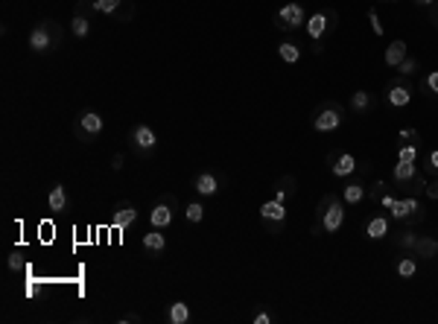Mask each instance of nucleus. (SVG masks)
<instances>
[{
	"mask_svg": "<svg viewBox=\"0 0 438 324\" xmlns=\"http://www.w3.org/2000/svg\"><path fill=\"white\" fill-rule=\"evenodd\" d=\"M380 204L389 211V216H391V222H398V225H421L424 222V216H426V211H424V204L418 202V196H394V193H383V199H380Z\"/></svg>",
	"mask_w": 438,
	"mask_h": 324,
	"instance_id": "f257e3e1",
	"label": "nucleus"
},
{
	"mask_svg": "<svg viewBox=\"0 0 438 324\" xmlns=\"http://www.w3.org/2000/svg\"><path fill=\"white\" fill-rule=\"evenodd\" d=\"M62 41H64V29L62 24H56L53 18H41L36 27L29 29V36H27V44L32 53H38V56H44V53H53V50H59L62 47Z\"/></svg>",
	"mask_w": 438,
	"mask_h": 324,
	"instance_id": "f03ea898",
	"label": "nucleus"
},
{
	"mask_svg": "<svg viewBox=\"0 0 438 324\" xmlns=\"http://www.w3.org/2000/svg\"><path fill=\"white\" fill-rule=\"evenodd\" d=\"M339 27V15L333 12V9H319V12H313L310 18H307V24H304V32H307V38L313 41V53L315 56H322V41L331 36V32H336Z\"/></svg>",
	"mask_w": 438,
	"mask_h": 324,
	"instance_id": "7ed1b4c3",
	"label": "nucleus"
},
{
	"mask_svg": "<svg viewBox=\"0 0 438 324\" xmlns=\"http://www.w3.org/2000/svg\"><path fill=\"white\" fill-rule=\"evenodd\" d=\"M315 222L322 225L324 234H336L339 228H342V222H345V202H342V196H336V193H324V196L319 199V204H315Z\"/></svg>",
	"mask_w": 438,
	"mask_h": 324,
	"instance_id": "20e7f679",
	"label": "nucleus"
},
{
	"mask_svg": "<svg viewBox=\"0 0 438 324\" xmlns=\"http://www.w3.org/2000/svg\"><path fill=\"white\" fill-rule=\"evenodd\" d=\"M310 123H313L315 132H322V135H333V132H339V129L345 126V108L339 105L336 100H324L322 105H315V108H313Z\"/></svg>",
	"mask_w": 438,
	"mask_h": 324,
	"instance_id": "39448f33",
	"label": "nucleus"
},
{
	"mask_svg": "<svg viewBox=\"0 0 438 324\" xmlns=\"http://www.w3.org/2000/svg\"><path fill=\"white\" fill-rule=\"evenodd\" d=\"M70 129H73V137L79 140V144H94V140L105 132V120L94 108H82V111L73 117Z\"/></svg>",
	"mask_w": 438,
	"mask_h": 324,
	"instance_id": "423d86ee",
	"label": "nucleus"
},
{
	"mask_svg": "<svg viewBox=\"0 0 438 324\" xmlns=\"http://www.w3.org/2000/svg\"><path fill=\"white\" fill-rule=\"evenodd\" d=\"M129 146H131V152H135L138 158H152L158 152V135H155V129H152L149 123H135L129 129Z\"/></svg>",
	"mask_w": 438,
	"mask_h": 324,
	"instance_id": "0eeeda50",
	"label": "nucleus"
},
{
	"mask_svg": "<svg viewBox=\"0 0 438 324\" xmlns=\"http://www.w3.org/2000/svg\"><path fill=\"white\" fill-rule=\"evenodd\" d=\"M260 225H263V231L272 234V237H278L283 231V225H287V202H278V199H269V202H263L260 204Z\"/></svg>",
	"mask_w": 438,
	"mask_h": 324,
	"instance_id": "6e6552de",
	"label": "nucleus"
},
{
	"mask_svg": "<svg viewBox=\"0 0 438 324\" xmlns=\"http://www.w3.org/2000/svg\"><path fill=\"white\" fill-rule=\"evenodd\" d=\"M412 96H415V85L409 82V77H394L389 85H386V91H383V103H386L389 108H407L412 103Z\"/></svg>",
	"mask_w": 438,
	"mask_h": 324,
	"instance_id": "1a4fd4ad",
	"label": "nucleus"
},
{
	"mask_svg": "<svg viewBox=\"0 0 438 324\" xmlns=\"http://www.w3.org/2000/svg\"><path fill=\"white\" fill-rule=\"evenodd\" d=\"M272 24H275V29H281V32H295V29H304V24H307V12H304V6L301 3H283L278 12H275V18H272Z\"/></svg>",
	"mask_w": 438,
	"mask_h": 324,
	"instance_id": "9d476101",
	"label": "nucleus"
},
{
	"mask_svg": "<svg viewBox=\"0 0 438 324\" xmlns=\"http://www.w3.org/2000/svg\"><path fill=\"white\" fill-rule=\"evenodd\" d=\"M179 202H175V196H158L155 204H152V213H149V225L152 228H161L167 231L170 225L175 222V216H179Z\"/></svg>",
	"mask_w": 438,
	"mask_h": 324,
	"instance_id": "9b49d317",
	"label": "nucleus"
},
{
	"mask_svg": "<svg viewBox=\"0 0 438 324\" xmlns=\"http://www.w3.org/2000/svg\"><path fill=\"white\" fill-rule=\"evenodd\" d=\"M363 167H365V161H357V155L345 152V149H333V152L327 155V170H331L336 178H350Z\"/></svg>",
	"mask_w": 438,
	"mask_h": 324,
	"instance_id": "f8f14e48",
	"label": "nucleus"
},
{
	"mask_svg": "<svg viewBox=\"0 0 438 324\" xmlns=\"http://www.w3.org/2000/svg\"><path fill=\"white\" fill-rule=\"evenodd\" d=\"M391 231V216L389 211H374V213H368L365 216V222H363V237L371 243H377V240H386Z\"/></svg>",
	"mask_w": 438,
	"mask_h": 324,
	"instance_id": "ddd939ff",
	"label": "nucleus"
},
{
	"mask_svg": "<svg viewBox=\"0 0 438 324\" xmlns=\"http://www.w3.org/2000/svg\"><path fill=\"white\" fill-rule=\"evenodd\" d=\"M135 222H138V204L129 202V199H120L114 204V211H112V225L117 231H123V228H129V225H135Z\"/></svg>",
	"mask_w": 438,
	"mask_h": 324,
	"instance_id": "4468645a",
	"label": "nucleus"
},
{
	"mask_svg": "<svg viewBox=\"0 0 438 324\" xmlns=\"http://www.w3.org/2000/svg\"><path fill=\"white\" fill-rule=\"evenodd\" d=\"M140 248H144V254L149 257V260H158V257L167 252V234H164L161 228L146 231L144 240H140Z\"/></svg>",
	"mask_w": 438,
	"mask_h": 324,
	"instance_id": "2eb2a0df",
	"label": "nucleus"
},
{
	"mask_svg": "<svg viewBox=\"0 0 438 324\" xmlns=\"http://www.w3.org/2000/svg\"><path fill=\"white\" fill-rule=\"evenodd\" d=\"M44 204H47V211H53V213H64V211H70V193H68V187H64L62 181H56V185H50L47 196H44Z\"/></svg>",
	"mask_w": 438,
	"mask_h": 324,
	"instance_id": "dca6fc26",
	"label": "nucleus"
},
{
	"mask_svg": "<svg viewBox=\"0 0 438 324\" xmlns=\"http://www.w3.org/2000/svg\"><path fill=\"white\" fill-rule=\"evenodd\" d=\"M193 193L196 196H205V199H211V196H216L219 193V176L216 172H199V176L193 178Z\"/></svg>",
	"mask_w": 438,
	"mask_h": 324,
	"instance_id": "f3484780",
	"label": "nucleus"
},
{
	"mask_svg": "<svg viewBox=\"0 0 438 324\" xmlns=\"http://www.w3.org/2000/svg\"><path fill=\"white\" fill-rule=\"evenodd\" d=\"M161 319L167 324H188L193 319V312H190L188 301H172V304H167V310H164Z\"/></svg>",
	"mask_w": 438,
	"mask_h": 324,
	"instance_id": "a211bd4d",
	"label": "nucleus"
},
{
	"mask_svg": "<svg viewBox=\"0 0 438 324\" xmlns=\"http://www.w3.org/2000/svg\"><path fill=\"white\" fill-rule=\"evenodd\" d=\"M348 108L354 114H368V111H374L377 108V96L371 91H354L350 94V100H348Z\"/></svg>",
	"mask_w": 438,
	"mask_h": 324,
	"instance_id": "6ab92c4d",
	"label": "nucleus"
},
{
	"mask_svg": "<svg viewBox=\"0 0 438 324\" xmlns=\"http://www.w3.org/2000/svg\"><path fill=\"white\" fill-rule=\"evenodd\" d=\"M409 56V44L403 38H394V41H389V47H386V53H383V62L389 64V68H398V64Z\"/></svg>",
	"mask_w": 438,
	"mask_h": 324,
	"instance_id": "aec40b11",
	"label": "nucleus"
},
{
	"mask_svg": "<svg viewBox=\"0 0 438 324\" xmlns=\"http://www.w3.org/2000/svg\"><path fill=\"white\" fill-rule=\"evenodd\" d=\"M418 172H421L418 170V161H398V164L391 167V185L398 187V185H403V181H409L412 176H418Z\"/></svg>",
	"mask_w": 438,
	"mask_h": 324,
	"instance_id": "412c9836",
	"label": "nucleus"
},
{
	"mask_svg": "<svg viewBox=\"0 0 438 324\" xmlns=\"http://www.w3.org/2000/svg\"><path fill=\"white\" fill-rule=\"evenodd\" d=\"M412 254L421 257V260H435V257H438V240H435V237L418 234V243H415Z\"/></svg>",
	"mask_w": 438,
	"mask_h": 324,
	"instance_id": "4be33fe9",
	"label": "nucleus"
},
{
	"mask_svg": "<svg viewBox=\"0 0 438 324\" xmlns=\"http://www.w3.org/2000/svg\"><path fill=\"white\" fill-rule=\"evenodd\" d=\"M295 196H298V181H295V176H281L275 181V199L289 204V199Z\"/></svg>",
	"mask_w": 438,
	"mask_h": 324,
	"instance_id": "5701e85b",
	"label": "nucleus"
},
{
	"mask_svg": "<svg viewBox=\"0 0 438 324\" xmlns=\"http://www.w3.org/2000/svg\"><path fill=\"white\" fill-rule=\"evenodd\" d=\"M365 193H368V187L363 185V181H350V185H345V190H342V202L348 204V208H354V204H359L365 199Z\"/></svg>",
	"mask_w": 438,
	"mask_h": 324,
	"instance_id": "b1692460",
	"label": "nucleus"
},
{
	"mask_svg": "<svg viewBox=\"0 0 438 324\" xmlns=\"http://www.w3.org/2000/svg\"><path fill=\"white\" fill-rule=\"evenodd\" d=\"M394 190H400L403 196H424V190H426V176H424V172H418V176H412L409 181H403V185H398Z\"/></svg>",
	"mask_w": 438,
	"mask_h": 324,
	"instance_id": "393cba45",
	"label": "nucleus"
},
{
	"mask_svg": "<svg viewBox=\"0 0 438 324\" xmlns=\"http://www.w3.org/2000/svg\"><path fill=\"white\" fill-rule=\"evenodd\" d=\"M278 59L283 64H298L301 62V44H295V41H281L278 44Z\"/></svg>",
	"mask_w": 438,
	"mask_h": 324,
	"instance_id": "a878e982",
	"label": "nucleus"
},
{
	"mask_svg": "<svg viewBox=\"0 0 438 324\" xmlns=\"http://www.w3.org/2000/svg\"><path fill=\"white\" fill-rule=\"evenodd\" d=\"M394 272H398V278H403V280L415 278V272H418V260H415V254L412 252L403 254L400 260H398V266H394Z\"/></svg>",
	"mask_w": 438,
	"mask_h": 324,
	"instance_id": "bb28decb",
	"label": "nucleus"
},
{
	"mask_svg": "<svg viewBox=\"0 0 438 324\" xmlns=\"http://www.w3.org/2000/svg\"><path fill=\"white\" fill-rule=\"evenodd\" d=\"M415 243H418V234H415L412 225H403V231L394 234V245L403 248V252H412Z\"/></svg>",
	"mask_w": 438,
	"mask_h": 324,
	"instance_id": "cd10ccee",
	"label": "nucleus"
},
{
	"mask_svg": "<svg viewBox=\"0 0 438 324\" xmlns=\"http://www.w3.org/2000/svg\"><path fill=\"white\" fill-rule=\"evenodd\" d=\"M91 24H94V21L91 18H82V15H73L70 18V32H73V38H88V36H91Z\"/></svg>",
	"mask_w": 438,
	"mask_h": 324,
	"instance_id": "c85d7f7f",
	"label": "nucleus"
},
{
	"mask_svg": "<svg viewBox=\"0 0 438 324\" xmlns=\"http://www.w3.org/2000/svg\"><path fill=\"white\" fill-rule=\"evenodd\" d=\"M418 88H421L424 96H430V100H438V70H430V73H426V77L421 79Z\"/></svg>",
	"mask_w": 438,
	"mask_h": 324,
	"instance_id": "c756f323",
	"label": "nucleus"
},
{
	"mask_svg": "<svg viewBox=\"0 0 438 324\" xmlns=\"http://www.w3.org/2000/svg\"><path fill=\"white\" fill-rule=\"evenodd\" d=\"M184 216H188V222H190V225H199V222L205 219V204H202L199 199L188 202V204H184Z\"/></svg>",
	"mask_w": 438,
	"mask_h": 324,
	"instance_id": "7c9ffc66",
	"label": "nucleus"
},
{
	"mask_svg": "<svg viewBox=\"0 0 438 324\" xmlns=\"http://www.w3.org/2000/svg\"><path fill=\"white\" fill-rule=\"evenodd\" d=\"M135 15H138V3H135V0H123L112 21H117V24H126V21H131Z\"/></svg>",
	"mask_w": 438,
	"mask_h": 324,
	"instance_id": "2f4dec72",
	"label": "nucleus"
},
{
	"mask_svg": "<svg viewBox=\"0 0 438 324\" xmlns=\"http://www.w3.org/2000/svg\"><path fill=\"white\" fill-rule=\"evenodd\" d=\"M421 144H400L398 146V161H418Z\"/></svg>",
	"mask_w": 438,
	"mask_h": 324,
	"instance_id": "473e14b6",
	"label": "nucleus"
},
{
	"mask_svg": "<svg viewBox=\"0 0 438 324\" xmlns=\"http://www.w3.org/2000/svg\"><path fill=\"white\" fill-rule=\"evenodd\" d=\"M418 70H421V62L412 59V56H407V59L398 64V73H400V77H418Z\"/></svg>",
	"mask_w": 438,
	"mask_h": 324,
	"instance_id": "72a5a7b5",
	"label": "nucleus"
},
{
	"mask_svg": "<svg viewBox=\"0 0 438 324\" xmlns=\"http://www.w3.org/2000/svg\"><path fill=\"white\" fill-rule=\"evenodd\" d=\"M120 3H123V0H94L96 12H100V15H108V18H114V12L120 9Z\"/></svg>",
	"mask_w": 438,
	"mask_h": 324,
	"instance_id": "f704fd0d",
	"label": "nucleus"
},
{
	"mask_svg": "<svg viewBox=\"0 0 438 324\" xmlns=\"http://www.w3.org/2000/svg\"><path fill=\"white\" fill-rule=\"evenodd\" d=\"M73 15H82V18H91L94 21V15H100V12H96L94 0H79V3L73 6Z\"/></svg>",
	"mask_w": 438,
	"mask_h": 324,
	"instance_id": "c9c22d12",
	"label": "nucleus"
},
{
	"mask_svg": "<svg viewBox=\"0 0 438 324\" xmlns=\"http://www.w3.org/2000/svg\"><path fill=\"white\" fill-rule=\"evenodd\" d=\"M368 24H371V29H374V36L383 38V24H380V15H377L374 6H368Z\"/></svg>",
	"mask_w": 438,
	"mask_h": 324,
	"instance_id": "e433bc0d",
	"label": "nucleus"
},
{
	"mask_svg": "<svg viewBox=\"0 0 438 324\" xmlns=\"http://www.w3.org/2000/svg\"><path fill=\"white\" fill-rule=\"evenodd\" d=\"M400 140H407V144H421V132L418 129H400Z\"/></svg>",
	"mask_w": 438,
	"mask_h": 324,
	"instance_id": "4c0bfd02",
	"label": "nucleus"
},
{
	"mask_svg": "<svg viewBox=\"0 0 438 324\" xmlns=\"http://www.w3.org/2000/svg\"><path fill=\"white\" fill-rule=\"evenodd\" d=\"M426 172H430V176H438V149L426 155Z\"/></svg>",
	"mask_w": 438,
	"mask_h": 324,
	"instance_id": "58836bf2",
	"label": "nucleus"
},
{
	"mask_svg": "<svg viewBox=\"0 0 438 324\" xmlns=\"http://www.w3.org/2000/svg\"><path fill=\"white\" fill-rule=\"evenodd\" d=\"M9 272H21V269H24V260H21V254L18 252H12V254H9Z\"/></svg>",
	"mask_w": 438,
	"mask_h": 324,
	"instance_id": "ea45409f",
	"label": "nucleus"
},
{
	"mask_svg": "<svg viewBox=\"0 0 438 324\" xmlns=\"http://www.w3.org/2000/svg\"><path fill=\"white\" fill-rule=\"evenodd\" d=\"M117 321L120 324H140V321H144V316H140V312H123Z\"/></svg>",
	"mask_w": 438,
	"mask_h": 324,
	"instance_id": "a19ab883",
	"label": "nucleus"
},
{
	"mask_svg": "<svg viewBox=\"0 0 438 324\" xmlns=\"http://www.w3.org/2000/svg\"><path fill=\"white\" fill-rule=\"evenodd\" d=\"M424 196H426V199H438V176H435V181H426Z\"/></svg>",
	"mask_w": 438,
	"mask_h": 324,
	"instance_id": "79ce46f5",
	"label": "nucleus"
},
{
	"mask_svg": "<svg viewBox=\"0 0 438 324\" xmlns=\"http://www.w3.org/2000/svg\"><path fill=\"white\" fill-rule=\"evenodd\" d=\"M123 167H126V155H123V152H114V155H112V170L120 172Z\"/></svg>",
	"mask_w": 438,
	"mask_h": 324,
	"instance_id": "37998d69",
	"label": "nucleus"
},
{
	"mask_svg": "<svg viewBox=\"0 0 438 324\" xmlns=\"http://www.w3.org/2000/svg\"><path fill=\"white\" fill-rule=\"evenodd\" d=\"M426 15H430V21H433V24L438 27V0H435V3H433L430 9H426Z\"/></svg>",
	"mask_w": 438,
	"mask_h": 324,
	"instance_id": "c03bdc74",
	"label": "nucleus"
},
{
	"mask_svg": "<svg viewBox=\"0 0 438 324\" xmlns=\"http://www.w3.org/2000/svg\"><path fill=\"white\" fill-rule=\"evenodd\" d=\"M255 324H272V316H269V312H257V316H255Z\"/></svg>",
	"mask_w": 438,
	"mask_h": 324,
	"instance_id": "a18cd8bd",
	"label": "nucleus"
},
{
	"mask_svg": "<svg viewBox=\"0 0 438 324\" xmlns=\"http://www.w3.org/2000/svg\"><path fill=\"white\" fill-rule=\"evenodd\" d=\"M435 3V0H415V6H421V9H430Z\"/></svg>",
	"mask_w": 438,
	"mask_h": 324,
	"instance_id": "49530a36",
	"label": "nucleus"
},
{
	"mask_svg": "<svg viewBox=\"0 0 438 324\" xmlns=\"http://www.w3.org/2000/svg\"><path fill=\"white\" fill-rule=\"evenodd\" d=\"M380 3H398V0H380Z\"/></svg>",
	"mask_w": 438,
	"mask_h": 324,
	"instance_id": "de8ad7c7",
	"label": "nucleus"
}]
</instances>
